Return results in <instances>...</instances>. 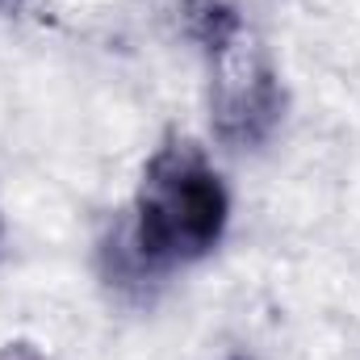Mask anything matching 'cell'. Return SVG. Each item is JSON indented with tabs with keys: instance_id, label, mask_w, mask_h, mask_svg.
Masks as SVG:
<instances>
[{
	"instance_id": "obj_1",
	"label": "cell",
	"mask_w": 360,
	"mask_h": 360,
	"mask_svg": "<svg viewBox=\"0 0 360 360\" xmlns=\"http://www.w3.org/2000/svg\"><path fill=\"white\" fill-rule=\"evenodd\" d=\"M231 222V193L214 160L188 139L168 134L134 188L130 248L143 269H180L205 260Z\"/></svg>"
},
{
	"instance_id": "obj_2",
	"label": "cell",
	"mask_w": 360,
	"mask_h": 360,
	"mask_svg": "<svg viewBox=\"0 0 360 360\" xmlns=\"http://www.w3.org/2000/svg\"><path fill=\"white\" fill-rule=\"evenodd\" d=\"M184 30L205 55V105L218 143L264 147L285 117V84L264 38L226 0H184Z\"/></svg>"
},
{
	"instance_id": "obj_3",
	"label": "cell",
	"mask_w": 360,
	"mask_h": 360,
	"mask_svg": "<svg viewBox=\"0 0 360 360\" xmlns=\"http://www.w3.org/2000/svg\"><path fill=\"white\" fill-rule=\"evenodd\" d=\"M0 360H42V356L30 352V348H8V352H0Z\"/></svg>"
},
{
	"instance_id": "obj_4",
	"label": "cell",
	"mask_w": 360,
	"mask_h": 360,
	"mask_svg": "<svg viewBox=\"0 0 360 360\" xmlns=\"http://www.w3.org/2000/svg\"><path fill=\"white\" fill-rule=\"evenodd\" d=\"M30 0H0V13H21Z\"/></svg>"
},
{
	"instance_id": "obj_5",
	"label": "cell",
	"mask_w": 360,
	"mask_h": 360,
	"mask_svg": "<svg viewBox=\"0 0 360 360\" xmlns=\"http://www.w3.org/2000/svg\"><path fill=\"white\" fill-rule=\"evenodd\" d=\"M231 360H248V356H231Z\"/></svg>"
},
{
	"instance_id": "obj_6",
	"label": "cell",
	"mask_w": 360,
	"mask_h": 360,
	"mask_svg": "<svg viewBox=\"0 0 360 360\" xmlns=\"http://www.w3.org/2000/svg\"><path fill=\"white\" fill-rule=\"evenodd\" d=\"M0 231H4V222H0Z\"/></svg>"
}]
</instances>
